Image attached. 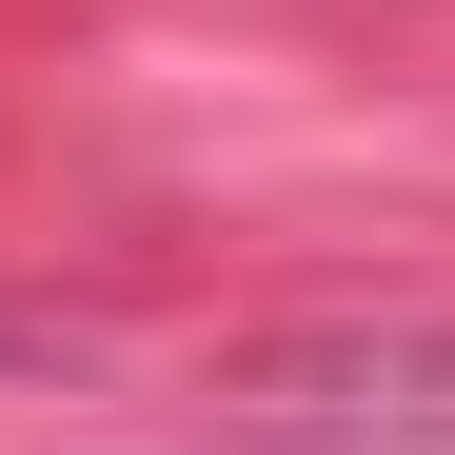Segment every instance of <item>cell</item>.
Here are the masks:
<instances>
[{
	"instance_id": "obj_1",
	"label": "cell",
	"mask_w": 455,
	"mask_h": 455,
	"mask_svg": "<svg viewBox=\"0 0 455 455\" xmlns=\"http://www.w3.org/2000/svg\"><path fill=\"white\" fill-rule=\"evenodd\" d=\"M238 396L277 435H337V455H435L455 435V337H416V317H376V337H258Z\"/></svg>"
}]
</instances>
